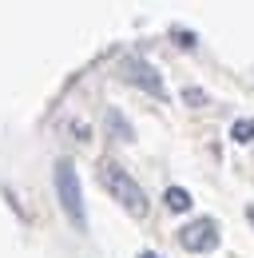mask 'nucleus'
I'll return each instance as SVG.
<instances>
[{
    "label": "nucleus",
    "mask_w": 254,
    "mask_h": 258,
    "mask_svg": "<svg viewBox=\"0 0 254 258\" xmlns=\"http://www.w3.org/2000/svg\"><path fill=\"white\" fill-rule=\"evenodd\" d=\"M230 139H234V143H250V139H254V119H234Z\"/></svg>",
    "instance_id": "obj_7"
},
{
    "label": "nucleus",
    "mask_w": 254,
    "mask_h": 258,
    "mask_svg": "<svg viewBox=\"0 0 254 258\" xmlns=\"http://www.w3.org/2000/svg\"><path fill=\"white\" fill-rule=\"evenodd\" d=\"M99 183L107 187V195L123 207L127 215H135V219L147 215V195H143V187H139V183H135L115 159H103V163H99Z\"/></svg>",
    "instance_id": "obj_1"
},
{
    "label": "nucleus",
    "mask_w": 254,
    "mask_h": 258,
    "mask_svg": "<svg viewBox=\"0 0 254 258\" xmlns=\"http://www.w3.org/2000/svg\"><path fill=\"white\" fill-rule=\"evenodd\" d=\"M179 246L190 254H211L219 246V223L215 219H195L179 230Z\"/></svg>",
    "instance_id": "obj_3"
},
{
    "label": "nucleus",
    "mask_w": 254,
    "mask_h": 258,
    "mask_svg": "<svg viewBox=\"0 0 254 258\" xmlns=\"http://www.w3.org/2000/svg\"><path fill=\"white\" fill-rule=\"evenodd\" d=\"M123 76L131 80V84H139L143 92H151V96H163V92H167V88H163V76H159V72L147 64V60L127 56V60H123Z\"/></svg>",
    "instance_id": "obj_4"
},
{
    "label": "nucleus",
    "mask_w": 254,
    "mask_h": 258,
    "mask_svg": "<svg viewBox=\"0 0 254 258\" xmlns=\"http://www.w3.org/2000/svg\"><path fill=\"white\" fill-rule=\"evenodd\" d=\"M107 127H111V135H115V139H131V123H127L123 115H119V111H107Z\"/></svg>",
    "instance_id": "obj_6"
},
{
    "label": "nucleus",
    "mask_w": 254,
    "mask_h": 258,
    "mask_svg": "<svg viewBox=\"0 0 254 258\" xmlns=\"http://www.w3.org/2000/svg\"><path fill=\"white\" fill-rule=\"evenodd\" d=\"M163 203H167V211H175V215H183V211H190V191H183V187H167L163 191Z\"/></svg>",
    "instance_id": "obj_5"
},
{
    "label": "nucleus",
    "mask_w": 254,
    "mask_h": 258,
    "mask_svg": "<svg viewBox=\"0 0 254 258\" xmlns=\"http://www.w3.org/2000/svg\"><path fill=\"white\" fill-rule=\"evenodd\" d=\"M246 219H250V223H254V207H246Z\"/></svg>",
    "instance_id": "obj_10"
},
{
    "label": "nucleus",
    "mask_w": 254,
    "mask_h": 258,
    "mask_svg": "<svg viewBox=\"0 0 254 258\" xmlns=\"http://www.w3.org/2000/svg\"><path fill=\"white\" fill-rule=\"evenodd\" d=\"M183 99H187L190 107H203V103H207V92H203V88H183Z\"/></svg>",
    "instance_id": "obj_8"
},
{
    "label": "nucleus",
    "mask_w": 254,
    "mask_h": 258,
    "mask_svg": "<svg viewBox=\"0 0 254 258\" xmlns=\"http://www.w3.org/2000/svg\"><path fill=\"white\" fill-rule=\"evenodd\" d=\"M139 258H163V254H155V250H143V254H139Z\"/></svg>",
    "instance_id": "obj_9"
},
{
    "label": "nucleus",
    "mask_w": 254,
    "mask_h": 258,
    "mask_svg": "<svg viewBox=\"0 0 254 258\" xmlns=\"http://www.w3.org/2000/svg\"><path fill=\"white\" fill-rule=\"evenodd\" d=\"M56 199H60L64 215L76 230H88V211H84V187H80V171L72 159L56 163Z\"/></svg>",
    "instance_id": "obj_2"
}]
</instances>
